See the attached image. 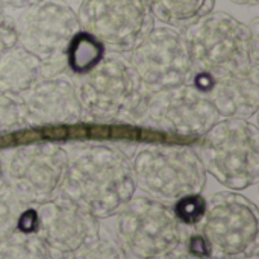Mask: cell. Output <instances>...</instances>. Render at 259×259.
<instances>
[{
  "label": "cell",
  "mask_w": 259,
  "mask_h": 259,
  "mask_svg": "<svg viewBox=\"0 0 259 259\" xmlns=\"http://www.w3.org/2000/svg\"><path fill=\"white\" fill-rule=\"evenodd\" d=\"M0 259H46L41 243L35 238L11 240L0 247Z\"/></svg>",
  "instance_id": "20"
},
{
  "label": "cell",
  "mask_w": 259,
  "mask_h": 259,
  "mask_svg": "<svg viewBox=\"0 0 259 259\" xmlns=\"http://www.w3.org/2000/svg\"><path fill=\"white\" fill-rule=\"evenodd\" d=\"M190 252L197 258H206L211 253L209 244L203 237H193L190 243Z\"/></svg>",
  "instance_id": "25"
},
{
  "label": "cell",
  "mask_w": 259,
  "mask_h": 259,
  "mask_svg": "<svg viewBox=\"0 0 259 259\" xmlns=\"http://www.w3.org/2000/svg\"><path fill=\"white\" fill-rule=\"evenodd\" d=\"M193 85L208 96L219 115L225 118H252L259 108V71L209 77L194 73Z\"/></svg>",
  "instance_id": "14"
},
{
  "label": "cell",
  "mask_w": 259,
  "mask_h": 259,
  "mask_svg": "<svg viewBox=\"0 0 259 259\" xmlns=\"http://www.w3.org/2000/svg\"><path fill=\"white\" fill-rule=\"evenodd\" d=\"M18 231H21L23 234H33L38 229V214L33 209H29L26 212H23L18 219L17 223Z\"/></svg>",
  "instance_id": "24"
},
{
  "label": "cell",
  "mask_w": 259,
  "mask_h": 259,
  "mask_svg": "<svg viewBox=\"0 0 259 259\" xmlns=\"http://www.w3.org/2000/svg\"><path fill=\"white\" fill-rule=\"evenodd\" d=\"M219 114L205 93L191 83L146 91L134 124L167 135L197 141L217 121Z\"/></svg>",
  "instance_id": "5"
},
{
  "label": "cell",
  "mask_w": 259,
  "mask_h": 259,
  "mask_svg": "<svg viewBox=\"0 0 259 259\" xmlns=\"http://www.w3.org/2000/svg\"><path fill=\"white\" fill-rule=\"evenodd\" d=\"M2 176H3V170H2V162H0V179H2Z\"/></svg>",
  "instance_id": "29"
},
{
  "label": "cell",
  "mask_w": 259,
  "mask_h": 259,
  "mask_svg": "<svg viewBox=\"0 0 259 259\" xmlns=\"http://www.w3.org/2000/svg\"><path fill=\"white\" fill-rule=\"evenodd\" d=\"M23 99L30 126H67L77 123L83 114L77 88L64 73L41 77Z\"/></svg>",
  "instance_id": "13"
},
{
  "label": "cell",
  "mask_w": 259,
  "mask_h": 259,
  "mask_svg": "<svg viewBox=\"0 0 259 259\" xmlns=\"http://www.w3.org/2000/svg\"><path fill=\"white\" fill-rule=\"evenodd\" d=\"M42 77V62L20 44L0 53V90L24 94Z\"/></svg>",
  "instance_id": "16"
},
{
  "label": "cell",
  "mask_w": 259,
  "mask_h": 259,
  "mask_svg": "<svg viewBox=\"0 0 259 259\" xmlns=\"http://www.w3.org/2000/svg\"><path fill=\"white\" fill-rule=\"evenodd\" d=\"M127 61L147 91L181 87L194 76L184 35L171 27H153L131 50Z\"/></svg>",
  "instance_id": "8"
},
{
  "label": "cell",
  "mask_w": 259,
  "mask_h": 259,
  "mask_svg": "<svg viewBox=\"0 0 259 259\" xmlns=\"http://www.w3.org/2000/svg\"><path fill=\"white\" fill-rule=\"evenodd\" d=\"M138 184L162 197H185L203 188L205 168L197 152L182 144L149 146L132 164Z\"/></svg>",
  "instance_id": "6"
},
{
  "label": "cell",
  "mask_w": 259,
  "mask_h": 259,
  "mask_svg": "<svg viewBox=\"0 0 259 259\" xmlns=\"http://www.w3.org/2000/svg\"><path fill=\"white\" fill-rule=\"evenodd\" d=\"M103 58L105 46L83 30H79L73 36L65 52L67 67L79 76L93 70Z\"/></svg>",
  "instance_id": "18"
},
{
  "label": "cell",
  "mask_w": 259,
  "mask_h": 259,
  "mask_svg": "<svg viewBox=\"0 0 259 259\" xmlns=\"http://www.w3.org/2000/svg\"><path fill=\"white\" fill-rule=\"evenodd\" d=\"M38 228L47 247L58 258L70 256L94 238V226L71 202L47 206L38 215Z\"/></svg>",
  "instance_id": "15"
},
{
  "label": "cell",
  "mask_w": 259,
  "mask_h": 259,
  "mask_svg": "<svg viewBox=\"0 0 259 259\" xmlns=\"http://www.w3.org/2000/svg\"><path fill=\"white\" fill-rule=\"evenodd\" d=\"M258 222L253 206L235 194L217 196L208 211L205 240L225 256L246 253L256 241Z\"/></svg>",
  "instance_id": "12"
},
{
  "label": "cell",
  "mask_w": 259,
  "mask_h": 259,
  "mask_svg": "<svg viewBox=\"0 0 259 259\" xmlns=\"http://www.w3.org/2000/svg\"><path fill=\"white\" fill-rule=\"evenodd\" d=\"M153 18L175 27H187L209 14L215 0H147Z\"/></svg>",
  "instance_id": "17"
},
{
  "label": "cell",
  "mask_w": 259,
  "mask_h": 259,
  "mask_svg": "<svg viewBox=\"0 0 259 259\" xmlns=\"http://www.w3.org/2000/svg\"><path fill=\"white\" fill-rule=\"evenodd\" d=\"M17 202L14 194L8 190L0 188V240H3L17 226L20 215L15 212Z\"/></svg>",
  "instance_id": "22"
},
{
  "label": "cell",
  "mask_w": 259,
  "mask_h": 259,
  "mask_svg": "<svg viewBox=\"0 0 259 259\" xmlns=\"http://www.w3.org/2000/svg\"><path fill=\"white\" fill-rule=\"evenodd\" d=\"M42 2L46 0H0L3 8H12V9H26Z\"/></svg>",
  "instance_id": "26"
},
{
  "label": "cell",
  "mask_w": 259,
  "mask_h": 259,
  "mask_svg": "<svg viewBox=\"0 0 259 259\" xmlns=\"http://www.w3.org/2000/svg\"><path fill=\"white\" fill-rule=\"evenodd\" d=\"M118 238L131 259H171L182 234L175 211L158 202L138 199L120 215Z\"/></svg>",
  "instance_id": "7"
},
{
  "label": "cell",
  "mask_w": 259,
  "mask_h": 259,
  "mask_svg": "<svg viewBox=\"0 0 259 259\" xmlns=\"http://www.w3.org/2000/svg\"><path fill=\"white\" fill-rule=\"evenodd\" d=\"M175 214L179 222L187 225H194L203 219L206 214V202L199 194H190L179 200L175 208Z\"/></svg>",
  "instance_id": "21"
},
{
  "label": "cell",
  "mask_w": 259,
  "mask_h": 259,
  "mask_svg": "<svg viewBox=\"0 0 259 259\" xmlns=\"http://www.w3.org/2000/svg\"><path fill=\"white\" fill-rule=\"evenodd\" d=\"M15 24L18 44L41 62L64 59L70 41L80 30L77 14L58 0H46L26 8Z\"/></svg>",
  "instance_id": "10"
},
{
  "label": "cell",
  "mask_w": 259,
  "mask_h": 259,
  "mask_svg": "<svg viewBox=\"0 0 259 259\" xmlns=\"http://www.w3.org/2000/svg\"><path fill=\"white\" fill-rule=\"evenodd\" d=\"M18 46V30L15 20L6 14L0 18V53Z\"/></svg>",
  "instance_id": "23"
},
{
  "label": "cell",
  "mask_w": 259,
  "mask_h": 259,
  "mask_svg": "<svg viewBox=\"0 0 259 259\" xmlns=\"http://www.w3.org/2000/svg\"><path fill=\"white\" fill-rule=\"evenodd\" d=\"M64 190L80 211L106 217L134 194V171L126 153L117 147L91 144L68 155Z\"/></svg>",
  "instance_id": "1"
},
{
  "label": "cell",
  "mask_w": 259,
  "mask_h": 259,
  "mask_svg": "<svg viewBox=\"0 0 259 259\" xmlns=\"http://www.w3.org/2000/svg\"><path fill=\"white\" fill-rule=\"evenodd\" d=\"M26 127H30V124L23 96L0 90V134Z\"/></svg>",
  "instance_id": "19"
},
{
  "label": "cell",
  "mask_w": 259,
  "mask_h": 259,
  "mask_svg": "<svg viewBox=\"0 0 259 259\" xmlns=\"http://www.w3.org/2000/svg\"><path fill=\"white\" fill-rule=\"evenodd\" d=\"M68 153L53 143H32L14 152L8 173L15 193L30 202L47 200L64 182Z\"/></svg>",
  "instance_id": "11"
},
{
  "label": "cell",
  "mask_w": 259,
  "mask_h": 259,
  "mask_svg": "<svg viewBox=\"0 0 259 259\" xmlns=\"http://www.w3.org/2000/svg\"><path fill=\"white\" fill-rule=\"evenodd\" d=\"M3 15H5V8H3V5L0 3V18H2Z\"/></svg>",
  "instance_id": "28"
},
{
  "label": "cell",
  "mask_w": 259,
  "mask_h": 259,
  "mask_svg": "<svg viewBox=\"0 0 259 259\" xmlns=\"http://www.w3.org/2000/svg\"><path fill=\"white\" fill-rule=\"evenodd\" d=\"M77 21L115 53L131 52L155 27L147 0H82Z\"/></svg>",
  "instance_id": "9"
},
{
  "label": "cell",
  "mask_w": 259,
  "mask_h": 259,
  "mask_svg": "<svg viewBox=\"0 0 259 259\" xmlns=\"http://www.w3.org/2000/svg\"><path fill=\"white\" fill-rule=\"evenodd\" d=\"M147 90L127 59L105 56L82 74L77 87L82 111L97 121H132Z\"/></svg>",
  "instance_id": "4"
},
{
  "label": "cell",
  "mask_w": 259,
  "mask_h": 259,
  "mask_svg": "<svg viewBox=\"0 0 259 259\" xmlns=\"http://www.w3.org/2000/svg\"><path fill=\"white\" fill-rule=\"evenodd\" d=\"M203 168L231 188H246L258 181L259 131L249 120H219L199 140Z\"/></svg>",
  "instance_id": "3"
},
{
  "label": "cell",
  "mask_w": 259,
  "mask_h": 259,
  "mask_svg": "<svg viewBox=\"0 0 259 259\" xmlns=\"http://www.w3.org/2000/svg\"><path fill=\"white\" fill-rule=\"evenodd\" d=\"M232 3H237V5H250V6H255L258 5L259 0H231Z\"/></svg>",
  "instance_id": "27"
},
{
  "label": "cell",
  "mask_w": 259,
  "mask_h": 259,
  "mask_svg": "<svg viewBox=\"0 0 259 259\" xmlns=\"http://www.w3.org/2000/svg\"><path fill=\"white\" fill-rule=\"evenodd\" d=\"M182 35L194 73L215 79L259 71L258 18L246 26L226 12H209Z\"/></svg>",
  "instance_id": "2"
}]
</instances>
